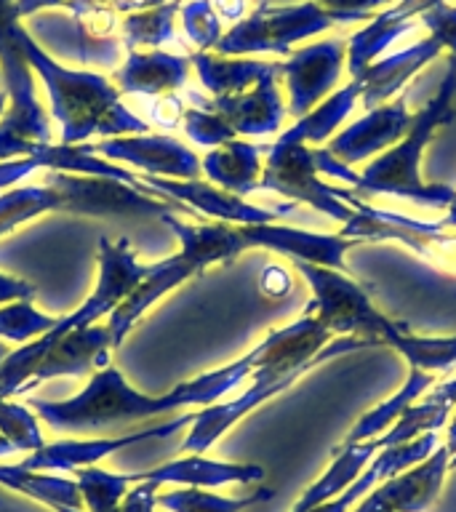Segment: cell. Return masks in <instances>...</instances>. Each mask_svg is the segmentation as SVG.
Returning <instances> with one entry per match:
<instances>
[{
    "instance_id": "obj_38",
    "label": "cell",
    "mask_w": 456,
    "mask_h": 512,
    "mask_svg": "<svg viewBox=\"0 0 456 512\" xmlns=\"http://www.w3.org/2000/svg\"><path fill=\"white\" fill-rule=\"evenodd\" d=\"M163 3H171V0H72L67 11L72 16L104 14L123 19L128 14H139V11H147V8L163 6Z\"/></svg>"
},
{
    "instance_id": "obj_16",
    "label": "cell",
    "mask_w": 456,
    "mask_h": 512,
    "mask_svg": "<svg viewBox=\"0 0 456 512\" xmlns=\"http://www.w3.org/2000/svg\"><path fill=\"white\" fill-rule=\"evenodd\" d=\"M278 72H270L254 88H248L243 94L219 96V99H200L192 94V102H198L203 110L216 112L227 126L235 131V136H267L275 134L283 126L286 118V104L280 99L278 91Z\"/></svg>"
},
{
    "instance_id": "obj_51",
    "label": "cell",
    "mask_w": 456,
    "mask_h": 512,
    "mask_svg": "<svg viewBox=\"0 0 456 512\" xmlns=\"http://www.w3.org/2000/svg\"><path fill=\"white\" fill-rule=\"evenodd\" d=\"M6 104H8V91L6 88H0V118H3V112H6Z\"/></svg>"
},
{
    "instance_id": "obj_11",
    "label": "cell",
    "mask_w": 456,
    "mask_h": 512,
    "mask_svg": "<svg viewBox=\"0 0 456 512\" xmlns=\"http://www.w3.org/2000/svg\"><path fill=\"white\" fill-rule=\"evenodd\" d=\"M94 152L104 160H118L147 171L160 179H198L203 174L200 158L168 134H134V136H110L102 142L91 144Z\"/></svg>"
},
{
    "instance_id": "obj_40",
    "label": "cell",
    "mask_w": 456,
    "mask_h": 512,
    "mask_svg": "<svg viewBox=\"0 0 456 512\" xmlns=\"http://www.w3.org/2000/svg\"><path fill=\"white\" fill-rule=\"evenodd\" d=\"M46 147V144H43ZM40 147V150H43ZM38 155H32V158H16V160H6V163H0V190H11L16 184L22 182L24 176H30L32 171H38L43 168V158Z\"/></svg>"
},
{
    "instance_id": "obj_6",
    "label": "cell",
    "mask_w": 456,
    "mask_h": 512,
    "mask_svg": "<svg viewBox=\"0 0 456 512\" xmlns=\"http://www.w3.org/2000/svg\"><path fill=\"white\" fill-rule=\"evenodd\" d=\"M24 32L27 27L16 16L14 0H0V86L8 91L0 131L14 142L19 158H32L43 144H51V120L40 104L35 75L24 56Z\"/></svg>"
},
{
    "instance_id": "obj_41",
    "label": "cell",
    "mask_w": 456,
    "mask_h": 512,
    "mask_svg": "<svg viewBox=\"0 0 456 512\" xmlns=\"http://www.w3.org/2000/svg\"><path fill=\"white\" fill-rule=\"evenodd\" d=\"M158 488L155 483H147V480H142V483H136V488H131L126 494V499H123V504H120V512H152L158 504H155V499H158Z\"/></svg>"
},
{
    "instance_id": "obj_47",
    "label": "cell",
    "mask_w": 456,
    "mask_h": 512,
    "mask_svg": "<svg viewBox=\"0 0 456 512\" xmlns=\"http://www.w3.org/2000/svg\"><path fill=\"white\" fill-rule=\"evenodd\" d=\"M424 398H432L438 400V403H446V406L454 408L456 406V379H451V382L446 384H438V387H432V390H427V395Z\"/></svg>"
},
{
    "instance_id": "obj_46",
    "label": "cell",
    "mask_w": 456,
    "mask_h": 512,
    "mask_svg": "<svg viewBox=\"0 0 456 512\" xmlns=\"http://www.w3.org/2000/svg\"><path fill=\"white\" fill-rule=\"evenodd\" d=\"M211 6L222 22H240L246 16V0H211Z\"/></svg>"
},
{
    "instance_id": "obj_29",
    "label": "cell",
    "mask_w": 456,
    "mask_h": 512,
    "mask_svg": "<svg viewBox=\"0 0 456 512\" xmlns=\"http://www.w3.org/2000/svg\"><path fill=\"white\" fill-rule=\"evenodd\" d=\"M432 382H435V374H427V371H416V368H411V371H408L406 384H403L392 398H387L384 403L371 408L368 414L360 416L358 424L350 430V435L342 440V446H352V443H363V440L384 435V432L390 430L392 424L398 422L400 416H403V411H406L408 406H414L416 400L430 390Z\"/></svg>"
},
{
    "instance_id": "obj_52",
    "label": "cell",
    "mask_w": 456,
    "mask_h": 512,
    "mask_svg": "<svg viewBox=\"0 0 456 512\" xmlns=\"http://www.w3.org/2000/svg\"><path fill=\"white\" fill-rule=\"evenodd\" d=\"M8 355H11V350H8L6 344L0 342V363H3V360H6V358H8Z\"/></svg>"
},
{
    "instance_id": "obj_4",
    "label": "cell",
    "mask_w": 456,
    "mask_h": 512,
    "mask_svg": "<svg viewBox=\"0 0 456 512\" xmlns=\"http://www.w3.org/2000/svg\"><path fill=\"white\" fill-rule=\"evenodd\" d=\"M96 259H99V280H96L94 294L88 296L78 310L56 320V326L48 334L22 344L19 350L11 352L0 363V398H11V395L24 390V384L30 382L32 368L38 363L40 352L46 350L48 344H54L56 339H62L64 334H70L75 328L94 326L102 315H110L150 272V264H142L136 259L126 238L99 240V256Z\"/></svg>"
},
{
    "instance_id": "obj_8",
    "label": "cell",
    "mask_w": 456,
    "mask_h": 512,
    "mask_svg": "<svg viewBox=\"0 0 456 512\" xmlns=\"http://www.w3.org/2000/svg\"><path fill=\"white\" fill-rule=\"evenodd\" d=\"M347 203L355 208V216L342 227V238L355 243H384L395 240L400 246L411 248L424 262L443 272L456 275V235H446L438 222H422L406 214L374 208L347 192Z\"/></svg>"
},
{
    "instance_id": "obj_20",
    "label": "cell",
    "mask_w": 456,
    "mask_h": 512,
    "mask_svg": "<svg viewBox=\"0 0 456 512\" xmlns=\"http://www.w3.org/2000/svg\"><path fill=\"white\" fill-rule=\"evenodd\" d=\"M251 248H267L278 254L291 256L294 262H310L331 270L347 272L344 267V254L355 240L342 238V235H318V232L294 230V227H280V224H243Z\"/></svg>"
},
{
    "instance_id": "obj_26",
    "label": "cell",
    "mask_w": 456,
    "mask_h": 512,
    "mask_svg": "<svg viewBox=\"0 0 456 512\" xmlns=\"http://www.w3.org/2000/svg\"><path fill=\"white\" fill-rule=\"evenodd\" d=\"M259 150L262 147L256 144L232 139L208 152L206 158L200 160V166L211 184L246 198L248 192L259 190V179H262V152Z\"/></svg>"
},
{
    "instance_id": "obj_22",
    "label": "cell",
    "mask_w": 456,
    "mask_h": 512,
    "mask_svg": "<svg viewBox=\"0 0 456 512\" xmlns=\"http://www.w3.org/2000/svg\"><path fill=\"white\" fill-rule=\"evenodd\" d=\"M264 478V467L259 464H232L214 462L203 454H190L174 462H166L155 470L136 472V483H155V486H184V488H219V486H246Z\"/></svg>"
},
{
    "instance_id": "obj_5",
    "label": "cell",
    "mask_w": 456,
    "mask_h": 512,
    "mask_svg": "<svg viewBox=\"0 0 456 512\" xmlns=\"http://www.w3.org/2000/svg\"><path fill=\"white\" fill-rule=\"evenodd\" d=\"M35 414L56 432H94L102 427L134 424L168 414L182 406L176 387L166 395H147L134 390L115 366L99 368L86 390L70 400L32 398Z\"/></svg>"
},
{
    "instance_id": "obj_34",
    "label": "cell",
    "mask_w": 456,
    "mask_h": 512,
    "mask_svg": "<svg viewBox=\"0 0 456 512\" xmlns=\"http://www.w3.org/2000/svg\"><path fill=\"white\" fill-rule=\"evenodd\" d=\"M51 315H43L32 307V299H19V302L3 304L0 307V339L8 342H32L48 334L56 326Z\"/></svg>"
},
{
    "instance_id": "obj_9",
    "label": "cell",
    "mask_w": 456,
    "mask_h": 512,
    "mask_svg": "<svg viewBox=\"0 0 456 512\" xmlns=\"http://www.w3.org/2000/svg\"><path fill=\"white\" fill-rule=\"evenodd\" d=\"M259 190L278 192L294 203H307L320 214L342 222V227L355 216V208L347 203V190L331 187L320 179L315 150H310L307 144L280 142V139L272 144L262 168Z\"/></svg>"
},
{
    "instance_id": "obj_27",
    "label": "cell",
    "mask_w": 456,
    "mask_h": 512,
    "mask_svg": "<svg viewBox=\"0 0 456 512\" xmlns=\"http://www.w3.org/2000/svg\"><path fill=\"white\" fill-rule=\"evenodd\" d=\"M363 94V78H352L347 86L336 88L334 94L326 96L323 102L310 110L304 118H299L291 128L280 134V142H299V144H320L342 131L344 120L350 118L355 104Z\"/></svg>"
},
{
    "instance_id": "obj_12",
    "label": "cell",
    "mask_w": 456,
    "mask_h": 512,
    "mask_svg": "<svg viewBox=\"0 0 456 512\" xmlns=\"http://www.w3.org/2000/svg\"><path fill=\"white\" fill-rule=\"evenodd\" d=\"M414 123V110L408 107L406 94L395 96L392 102L366 110V115L352 120L350 126H344L336 136H331L326 150L336 160H342L344 166H355L363 163L371 155H382L398 144L406 131Z\"/></svg>"
},
{
    "instance_id": "obj_17",
    "label": "cell",
    "mask_w": 456,
    "mask_h": 512,
    "mask_svg": "<svg viewBox=\"0 0 456 512\" xmlns=\"http://www.w3.org/2000/svg\"><path fill=\"white\" fill-rule=\"evenodd\" d=\"M440 3L446 0H398L395 6L382 8L379 14L371 16L366 27L347 40V70L352 78L363 75L376 59H382L392 43H398L403 35L414 30L416 19H422Z\"/></svg>"
},
{
    "instance_id": "obj_50",
    "label": "cell",
    "mask_w": 456,
    "mask_h": 512,
    "mask_svg": "<svg viewBox=\"0 0 456 512\" xmlns=\"http://www.w3.org/2000/svg\"><path fill=\"white\" fill-rule=\"evenodd\" d=\"M11 454H16V448L11 446V443H8L3 435H0V459H6V456H11Z\"/></svg>"
},
{
    "instance_id": "obj_37",
    "label": "cell",
    "mask_w": 456,
    "mask_h": 512,
    "mask_svg": "<svg viewBox=\"0 0 456 512\" xmlns=\"http://www.w3.org/2000/svg\"><path fill=\"white\" fill-rule=\"evenodd\" d=\"M182 128L192 142L200 144V147H214V150L238 139L235 131L216 112L203 110V107H187L182 115Z\"/></svg>"
},
{
    "instance_id": "obj_28",
    "label": "cell",
    "mask_w": 456,
    "mask_h": 512,
    "mask_svg": "<svg viewBox=\"0 0 456 512\" xmlns=\"http://www.w3.org/2000/svg\"><path fill=\"white\" fill-rule=\"evenodd\" d=\"M0 486L30 496L54 512H86L75 480L27 470L22 464H0Z\"/></svg>"
},
{
    "instance_id": "obj_45",
    "label": "cell",
    "mask_w": 456,
    "mask_h": 512,
    "mask_svg": "<svg viewBox=\"0 0 456 512\" xmlns=\"http://www.w3.org/2000/svg\"><path fill=\"white\" fill-rule=\"evenodd\" d=\"M72 0H14L16 16L19 19H30L40 11H51V8H70Z\"/></svg>"
},
{
    "instance_id": "obj_21",
    "label": "cell",
    "mask_w": 456,
    "mask_h": 512,
    "mask_svg": "<svg viewBox=\"0 0 456 512\" xmlns=\"http://www.w3.org/2000/svg\"><path fill=\"white\" fill-rule=\"evenodd\" d=\"M190 70V56L166 54V51L150 48V51H128L112 80H115L120 96L134 94L158 99V96H171L174 91L184 88Z\"/></svg>"
},
{
    "instance_id": "obj_30",
    "label": "cell",
    "mask_w": 456,
    "mask_h": 512,
    "mask_svg": "<svg viewBox=\"0 0 456 512\" xmlns=\"http://www.w3.org/2000/svg\"><path fill=\"white\" fill-rule=\"evenodd\" d=\"M256 355L259 350H248L243 358H238L235 363H227V366L216 368V371H208V374H200L195 379H187V382L176 384V392L182 398V406H214L219 400L232 392L238 384H243L251 376L256 366Z\"/></svg>"
},
{
    "instance_id": "obj_13",
    "label": "cell",
    "mask_w": 456,
    "mask_h": 512,
    "mask_svg": "<svg viewBox=\"0 0 456 512\" xmlns=\"http://www.w3.org/2000/svg\"><path fill=\"white\" fill-rule=\"evenodd\" d=\"M451 454L440 443L424 462L382 480L350 512H422L438 496L446 472L451 470Z\"/></svg>"
},
{
    "instance_id": "obj_10",
    "label": "cell",
    "mask_w": 456,
    "mask_h": 512,
    "mask_svg": "<svg viewBox=\"0 0 456 512\" xmlns=\"http://www.w3.org/2000/svg\"><path fill=\"white\" fill-rule=\"evenodd\" d=\"M347 62V40H320L312 46H302L280 62V78L288 88V115L296 120L315 110L326 96L336 91Z\"/></svg>"
},
{
    "instance_id": "obj_23",
    "label": "cell",
    "mask_w": 456,
    "mask_h": 512,
    "mask_svg": "<svg viewBox=\"0 0 456 512\" xmlns=\"http://www.w3.org/2000/svg\"><path fill=\"white\" fill-rule=\"evenodd\" d=\"M438 446V432H424V435H419L416 440H408L403 446L382 448V451L371 459V464H368L366 470H363V475H360L347 491H342V494L336 496V499H331V502L318 504V507L310 512H350L371 488L379 486L382 480L392 478V475H398V472L408 470V467H414V464L424 462Z\"/></svg>"
},
{
    "instance_id": "obj_35",
    "label": "cell",
    "mask_w": 456,
    "mask_h": 512,
    "mask_svg": "<svg viewBox=\"0 0 456 512\" xmlns=\"http://www.w3.org/2000/svg\"><path fill=\"white\" fill-rule=\"evenodd\" d=\"M184 38L195 51H214L224 35V22L211 6V0H187L179 6Z\"/></svg>"
},
{
    "instance_id": "obj_24",
    "label": "cell",
    "mask_w": 456,
    "mask_h": 512,
    "mask_svg": "<svg viewBox=\"0 0 456 512\" xmlns=\"http://www.w3.org/2000/svg\"><path fill=\"white\" fill-rule=\"evenodd\" d=\"M160 222L176 232V238L182 243V251L198 264L200 272L211 264L232 262L235 256L251 248L243 224H184L176 219V214L163 216Z\"/></svg>"
},
{
    "instance_id": "obj_43",
    "label": "cell",
    "mask_w": 456,
    "mask_h": 512,
    "mask_svg": "<svg viewBox=\"0 0 456 512\" xmlns=\"http://www.w3.org/2000/svg\"><path fill=\"white\" fill-rule=\"evenodd\" d=\"M35 296V286L27 283L22 278H11V275H3L0 272V307L3 304L19 302V299H32Z\"/></svg>"
},
{
    "instance_id": "obj_31",
    "label": "cell",
    "mask_w": 456,
    "mask_h": 512,
    "mask_svg": "<svg viewBox=\"0 0 456 512\" xmlns=\"http://www.w3.org/2000/svg\"><path fill=\"white\" fill-rule=\"evenodd\" d=\"M179 6H182V0H171L163 6L123 16L118 27L120 46L126 51H139L142 46L158 48L163 43H171L176 38L174 19L179 14Z\"/></svg>"
},
{
    "instance_id": "obj_14",
    "label": "cell",
    "mask_w": 456,
    "mask_h": 512,
    "mask_svg": "<svg viewBox=\"0 0 456 512\" xmlns=\"http://www.w3.org/2000/svg\"><path fill=\"white\" fill-rule=\"evenodd\" d=\"M195 411L192 414H182L158 427H142V430L128 432V435H118V438H91V440H59V443H43L38 451H32L22 462V467L35 472L43 470H83V467H96V464L107 459L110 454L120 451V448L134 446L142 440L152 438H168L176 430H182L187 424H192Z\"/></svg>"
},
{
    "instance_id": "obj_32",
    "label": "cell",
    "mask_w": 456,
    "mask_h": 512,
    "mask_svg": "<svg viewBox=\"0 0 456 512\" xmlns=\"http://www.w3.org/2000/svg\"><path fill=\"white\" fill-rule=\"evenodd\" d=\"M272 499L270 488H256L246 496H219L208 494L203 488H179V491H163L155 504L168 512H246L259 502Z\"/></svg>"
},
{
    "instance_id": "obj_48",
    "label": "cell",
    "mask_w": 456,
    "mask_h": 512,
    "mask_svg": "<svg viewBox=\"0 0 456 512\" xmlns=\"http://www.w3.org/2000/svg\"><path fill=\"white\" fill-rule=\"evenodd\" d=\"M446 448H448V454H451V456H456V414L451 416V422H448Z\"/></svg>"
},
{
    "instance_id": "obj_44",
    "label": "cell",
    "mask_w": 456,
    "mask_h": 512,
    "mask_svg": "<svg viewBox=\"0 0 456 512\" xmlns=\"http://www.w3.org/2000/svg\"><path fill=\"white\" fill-rule=\"evenodd\" d=\"M182 115L184 107L176 96H158V104H155V110H152V120H155L158 126L171 128L176 120H182Z\"/></svg>"
},
{
    "instance_id": "obj_49",
    "label": "cell",
    "mask_w": 456,
    "mask_h": 512,
    "mask_svg": "<svg viewBox=\"0 0 456 512\" xmlns=\"http://www.w3.org/2000/svg\"><path fill=\"white\" fill-rule=\"evenodd\" d=\"M438 224L443 227V230H446V227H456V198H454V203L446 208V216H443Z\"/></svg>"
},
{
    "instance_id": "obj_25",
    "label": "cell",
    "mask_w": 456,
    "mask_h": 512,
    "mask_svg": "<svg viewBox=\"0 0 456 512\" xmlns=\"http://www.w3.org/2000/svg\"><path fill=\"white\" fill-rule=\"evenodd\" d=\"M192 70L198 72L200 83L206 88L211 99L219 96L243 94L254 88L270 72L280 70V62H259L246 56H219L214 51H192Z\"/></svg>"
},
{
    "instance_id": "obj_15",
    "label": "cell",
    "mask_w": 456,
    "mask_h": 512,
    "mask_svg": "<svg viewBox=\"0 0 456 512\" xmlns=\"http://www.w3.org/2000/svg\"><path fill=\"white\" fill-rule=\"evenodd\" d=\"M144 187H150L163 198L179 200L182 206H187L192 211H200V214L214 216L224 224H275V219L280 216V211H272V208H262L248 203L246 198H240L235 192H227L222 187H216L211 182H200V179H160V176L142 174L136 176Z\"/></svg>"
},
{
    "instance_id": "obj_3",
    "label": "cell",
    "mask_w": 456,
    "mask_h": 512,
    "mask_svg": "<svg viewBox=\"0 0 456 512\" xmlns=\"http://www.w3.org/2000/svg\"><path fill=\"white\" fill-rule=\"evenodd\" d=\"M454 99H456V56L448 59V70L440 80L438 91L422 110L414 112V123L406 131V136L398 144H392L390 150L376 155L360 174L350 171L342 160H336L331 152H315L320 174L339 179L350 184L360 192L371 195H395L406 198L416 206L424 208H443L446 211L456 198L454 187L448 184H430L422 179V158L427 144L435 139L440 128L448 126L454 120Z\"/></svg>"
},
{
    "instance_id": "obj_33",
    "label": "cell",
    "mask_w": 456,
    "mask_h": 512,
    "mask_svg": "<svg viewBox=\"0 0 456 512\" xmlns=\"http://www.w3.org/2000/svg\"><path fill=\"white\" fill-rule=\"evenodd\" d=\"M75 483H78L86 512H120L128 488L136 486V472L120 475V472L99 470V467H83V470H75Z\"/></svg>"
},
{
    "instance_id": "obj_2",
    "label": "cell",
    "mask_w": 456,
    "mask_h": 512,
    "mask_svg": "<svg viewBox=\"0 0 456 512\" xmlns=\"http://www.w3.org/2000/svg\"><path fill=\"white\" fill-rule=\"evenodd\" d=\"M294 264L312 288L307 310H312L331 336H355L368 344H387L406 358L408 368L427 374L456 368V336H414L403 323H395L376 310L371 296L347 272L310 262Z\"/></svg>"
},
{
    "instance_id": "obj_1",
    "label": "cell",
    "mask_w": 456,
    "mask_h": 512,
    "mask_svg": "<svg viewBox=\"0 0 456 512\" xmlns=\"http://www.w3.org/2000/svg\"><path fill=\"white\" fill-rule=\"evenodd\" d=\"M366 347L368 344L355 336H331L323 323L312 315V310H304L302 318L272 331L256 344L259 355H256L254 371L248 376L251 384L246 392H240L238 398L227 400V403H214V406L195 411L190 435L184 438L182 451L203 454L243 416H248L254 408L280 392H286L310 368L342 358L347 352L366 350Z\"/></svg>"
},
{
    "instance_id": "obj_36",
    "label": "cell",
    "mask_w": 456,
    "mask_h": 512,
    "mask_svg": "<svg viewBox=\"0 0 456 512\" xmlns=\"http://www.w3.org/2000/svg\"><path fill=\"white\" fill-rule=\"evenodd\" d=\"M0 435L16 451H30L32 454L43 446V432H40L35 414L22 403H11L8 398H0Z\"/></svg>"
},
{
    "instance_id": "obj_18",
    "label": "cell",
    "mask_w": 456,
    "mask_h": 512,
    "mask_svg": "<svg viewBox=\"0 0 456 512\" xmlns=\"http://www.w3.org/2000/svg\"><path fill=\"white\" fill-rule=\"evenodd\" d=\"M110 331L107 326H86L75 328L54 344H48L40 352L38 363L32 368L30 382L24 384V390L38 387L43 379H56V376H86L94 368L110 366ZM22 390V392H24Z\"/></svg>"
},
{
    "instance_id": "obj_7",
    "label": "cell",
    "mask_w": 456,
    "mask_h": 512,
    "mask_svg": "<svg viewBox=\"0 0 456 512\" xmlns=\"http://www.w3.org/2000/svg\"><path fill=\"white\" fill-rule=\"evenodd\" d=\"M334 24H350L347 16L331 14L320 8L315 0L307 3H291V6H270L262 3L235 22L216 43L214 54L219 56H251V54H275L288 56L294 51V43L310 40L320 32L331 30Z\"/></svg>"
},
{
    "instance_id": "obj_39",
    "label": "cell",
    "mask_w": 456,
    "mask_h": 512,
    "mask_svg": "<svg viewBox=\"0 0 456 512\" xmlns=\"http://www.w3.org/2000/svg\"><path fill=\"white\" fill-rule=\"evenodd\" d=\"M315 3L331 14L347 16L350 22H368L374 11L392 6V0H315Z\"/></svg>"
},
{
    "instance_id": "obj_42",
    "label": "cell",
    "mask_w": 456,
    "mask_h": 512,
    "mask_svg": "<svg viewBox=\"0 0 456 512\" xmlns=\"http://www.w3.org/2000/svg\"><path fill=\"white\" fill-rule=\"evenodd\" d=\"M259 288H262V294L272 296V299H280V296H286L291 291V278H288V272L278 264H270V267H264L262 278H259Z\"/></svg>"
},
{
    "instance_id": "obj_19",
    "label": "cell",
    "mask_w": 456,
    "mask_h": 512,
    "mask_svg": "<svg viewBox=\"0 0 456 512\" xmlns=\"http://www.w3.org/2000/svg\"><path fill=\"white\" fill-rule=\"evenodd\" d=\"M195 275H200V267L184 251L158 264H150L147 278H142V283L110 312L107 331H110L112 350H118L123 339L128 336V331L136 326V320L142 318L152 304L163 299L168 291H174L176 286H182L184 280L195 278Z\"/></svg>"
}]
</instances>
